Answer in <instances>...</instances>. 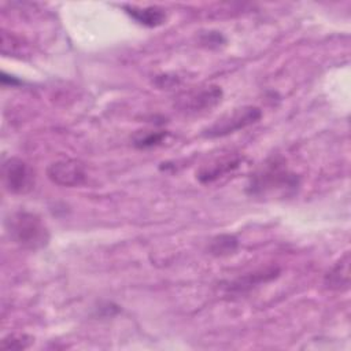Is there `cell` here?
I'll use <instances>...</instances> for the list:
<instances>
[{
	"mask_svg": "<svg viewBox=\"0 0 351 351\" xmlns=\"http://www.w3.org/2000/svg\"><path fill=\"white\" fill-rule=\"evenodd\" d=\"M10 239L26 250H40L49 241V230L44 221L30 211H15L5 219Z\"/></svg>",
	"mask_w": 351,
	"mask_h": 351,
	"instance_id": "cell-1",
	"label": "cell"
},
{
	"mask_svg": "<svg viewBox=\"0 0 351 351\" xmlns=\"http://www.w3.org/2000/svg\"><path fill=\"white\" fill-rule=\"evenodd\" d=\"M298 186V177L291 173L282 163L273 160L251 178L248 189L251 195L261 196L280 191H295Z\"/></svg>",
	"mask_w": 351,
	"mask_h": 351,
	"instance_id": "cell-2",
	"label": "cell"
},
{
	"mask_svg": "<svg viewBox=\"0 0 351 351\" xmlns=\"http://www.w3.org/2000/svg\"><path fill=\"white\" fill-rule=\"evenodd\" d=\"M262 118V110L255 106H244L217 119L211 126L203 130V136L208 138L223 137L240 129H244Z\"/></svg>",
	"mask_w": 351,
	"mask_h": 351,
	"instance_id": "cell-3",
	"label": "cell"
},
{
	"mask_svg": "<svg viewBox=\"0 0 351 351\" xmlns=\"http://www.w3.org/2000/svg\"><path fill=\"white\" fill-rule=\"evenodd\" d=\"M4 188L15 195H25L34 188L36 174L29 163L19 158H8L1 166Z\"/></svg>",
	"mask_w": 351,
	"mask_h": 351,
	"instance_id": "cell-4",
	"label": "cell"
},
{
	"mask_svg": "<svg viewBox=\"0 0 351 351\" xmlns=\"http://www.w3.org/2000/svg\"><path fill=\"white\" fill-rule=\"evenodd\" d=\"M222 90L219 86L211 85L206 88L185 92L177 97L176 106L184 112H199L213 108L221 101Z\"/></svg>",
	"mask_w": 351,
	"mask_h": 351,
	"instance_id": "cell-5",
	"label": "cell"
},
{
	"mask_svg": "<svg viewBox=\"0 0 351 351\" xmlns=\"http://www.w3.org/2000/svg\"><path fill=\"white\" fill-rule=\"evenodd\" d=\"M48 178L60 186H78L85 178V167L75 159H59L47 167Z\"/></svg>",
	"mask_w": 351,
	"mask_h": 351,
	"instance_id": "cell-6",
	"label": "cell"
},
{
	"mask_svg": "<svg viewBox=\"0 0 351 351\" xmlns=\"http://www.w3.org/2000/svg\"><path fill=\"white\" fill-rule=\"evenodd\" d=\"M324 284L332 291H347L350 287V254L346 252L325 274Z\"/></svg>",
	"mask_w": 351,
	"mask_h": 351,
	"instance_id": "cell-7",
	"label": "cell"
},
{
	"mask_svg": "<svg viewBox=\"0 0 351 351\" xmlns=\"http://www.w3.org/2000/svg\"><path fill=\"white\" fill-rule=\"evenodd\" d=\"M125 12L132 16L137 23L147 27L160 26L166 21V12L160 7H136V5H122Z\"/></svg>",
	"mask_w": 351,
	"mask_h": 351,
	"instance_id": "cell-8",
	"label": "cell"
},
{
	"mask_svg": "<svg viewBox=\"0 0 351 351\" xmlns=\"http://www.w3.org/2000/svg\"><path fill=\"white\" fill-rule=\"evenodd\" d=\"M240 159L237 158H225V159H219L214 163H210L207 166H203L199 173H197V180L203 184H208L215 181L217 178H219L221 176L232 171L233 169L239 167Z\"/></svg>",
	"mask_w": 351,
	"mask_h": 351,
	"instance_id": "cell-9",
	"label": "cell"
},
{
	"mask_svg": "<svg viewBox=\"0 0 351 351\" xmlns=\"http://www.w3.org/2000/svg\"><path fill=\"white\" fill-rule=\"evenodd\" d=\"M239 245V241L232 234H219L211 240L210 252L217 256H225L233 254Z\"/></svg>",
	"mask_w": 351,
	"mask_h": 351,
	"instance_id": "cell-10",
	"label": "cell"
},
{
	"mask_svg": "<svg viewBox=\"0 0 351 351\" xmlns=\"http://www.w3.org/2000/svg\"><path fill=\"white\" fill-rule=\"evenodd\" d=\"M277 270L276 269H270V270H263V271H258V273H251V274H247L241 278H239L232 288L234 289H239V291H243L244 288H251L259 282H265V281H269L271 278H274L277 276Z\"/></svg>",
	"mask_w": 351,
	"mask_h": 351,
	"instance_id": "cell-11",
	"label": "cell"
},
{
	"mask_svg": "<svg viewBox=\"0 0 351 351\" xmlns=\"http://www.w3.org/2000/svg\"><path fill=\"white\" fill-rule=\"evenodd\" d=\"M167 133L163 132V130H159V132H145V133H140V134H136L133 137V144L134 147L137 148H151V147H155L158 144H160L165 138H166Z\"/></svg>",
	"mask_w": 351,
	"mask_h": 351,
	"instance_id": "cell-12",
	"label": "cell"
},
{
	"mask_svg": "<svg viewBox=\"0 0 351 351\" xmlns=\"http://www.w3.org/2000/svg\"><path fill=\"white\" fill-rule=\"evenodd\" d=\"M32 337L26 335H11L1 341V348L4 350H23L29 347Z\"/></svg>",
	"mask_w": 351,
	"mask_h": 351,
	"instance_id": "cell-13",
	"label": "cell"
},
{
	"mask_svg": "<svg viewBox=\"0 0 351 351\" xmlns=\"http://www.w3.org/2000/svg\"><path fill=\"white\" fill-rule=\"evenodd\" d=\"M222 41H225L223 40V37L219 34V33H213V32H208V34H204L203 36V43L204 44H210V45H213V44H215V45H218V44H221Z\"/></svg>",
	"mask_w": 351,
	"mask_h": 351,
	"instance_id": "cell-14",
	"label": "cell"
}]
</instances>
